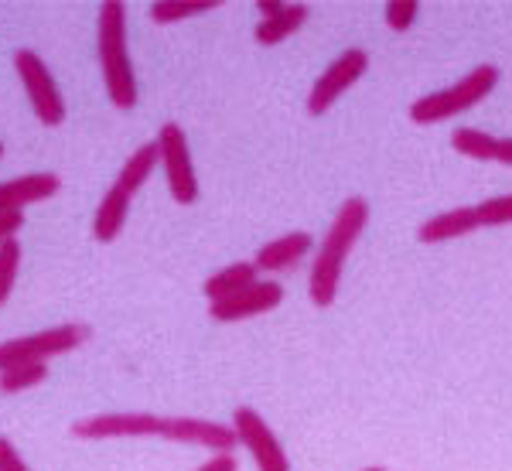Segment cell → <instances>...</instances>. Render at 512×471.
Wrapping results in <instances>:
<instances>
[{
    "label": "cell",
    "mask_w": 512,
    "mask_h": 471,
    "mask_svg": "<svg viewBox=\"0 0 512 471\" xmlns=\"http://www.w3.org/2000/svg\"><path fill=\"white\" fill-rule=\"evenodd\" d=\"M366 226H369V202L366 198H349V202H342L335 222L328 226L325 239H321L315 260H311V280H308L311 304L328 308V304L335 301L338 284H342L345 256H349L352 243L362 236V229Z\"/></svg>",
    "instance_id": "obj_1"
},
{
    "label": "cell",
    "mask_w": 512,
    "mask_h": 471,
    "mask_svg": "<svg viewBox=\"0 0 512 471\" xmlns=\"http://www.w3.org/2000/svg\"><path fill=\"white\" fill-rule=\"evenodd\" d=\"M96 45H99V69H103L106 96L117 110L137 106V79L127 52V7L120 0H106L99 7L96 21Z\"/></svg>",
    "instance_id": "obj_2"
},
{
    "label": "cell",
    "mask_w": 512,
    "mask_h": 471,
    "mask_svg": "<svg viewBox=\"0 0 512 471\" xmlns=\"http://www.w3.org/2000/svg\"><path fill=\"white\" fill-rule=\"evenodd\" d=\"M495 82H499V69H495V65H478V69H472L465 79L454 82V86L437 89L431 96H420L417 103L410 106V120L441 123V120L458 117V113H465L482 103V99L495 89Z\"/></svg>",
    "instance_id": "obj_3"
},
{
    "label": "cell",
    "mask_w": 512,
    "mask_h": 471,
    "mask_svg": "<svg viewBox=\"0 0 512 471\" xmlns=\"http://www.w3.org/2000/svg\"><path fill=\"white\" fill-rule=\"evenodd\" d=\"M485 226H512V195H495L478 205H468V209H451L441 212V216H431L417 229V236L420 243H451V239L468 236Z\"/></svg>",
    "instance_id": "obj_4"
},
{
    "label": "cell",
    "mask_w": 512,
    "mask_h": 471,
    "mask_svg": "<svg viewBox=\"0 0 512 471\" xmlns=\"http://www.w3.org/2000/svg\"><path fill=\"white\" fill-rule=\"evenodd\" d=\"M86 335H89L86 325H55V328H45V332L0 342V373L14 366H35V362H45L48 366L52 355H65V352L79 349V345L86 342Z\"/></svg>",
    "instance_id": "obj_5"
},
{
    "label": "cell",
    "mask_w": 512,
    "mask_h": 471,
    "mask_svg": "<svg viewBox=\"0 0 512 471\" xmlns=\"http://www.w3.org/2000/svg\"><path fill=\"white\" fill-rule=\"evenodd\" d=\"M168 417L147 410H123V413H93L72 424L76 441H117V437H164Z\"/></svg>",
    "instance_id": "obj_6"
},
{
    "label": "cell",
    "mask_w": 512,
    "mask_h": 471,
    "mask_svg": "<svg viewBox=\"0 0 512 471\" xmlns=\"http://www.w3.org/2000/svg\"><path fill=\"white\" fill-rule=\"evenodd\" d=\"M14 69H18V79L31 99L35 117L45 123V127H59L65 120V99L59 93V86H55L48 65L38 59V52H31V48L14 52Z\"/></svg>",
    "instance_id": "obj_7"
},
{
    "label": "cell",
    "mask_w": 512,
    "mask_h": 471,
    "mask_svg": "<svg viewBox=\"0 0 512 471\" xmlns=\"http://www.w3.org/2000/svg\"><path fill=\"white\" fill-rule=\"evenodd\" d=\"M158 151L164 161V175H168L171 198L178 205H192L198 198V178H195L192 151H188V137L178 123H164L158 130Z\"/></svg>",
    "instance_id": "obj_8"
},
{
    "label": "cell",
    "mask_w": 512,
    "mask_h": 471,
    "mask_svg": "<svg viewBox=\"0 0 512 471\" xmlns=\"http://www.w3.org/2000/svg\"><path fill=\"white\" fill-rule=\"evenodd\" d=\"M369 69V52L366 48H349V52H342L338 59L328 65L325 72H321V79L311 86V96H308V113L311 117H321L325 110H332L335 99L342 93H349V89L366 76Z\"/></svg>",
    "instance_id": "obj_9"
},
{
    "label": "cell",
    "mask_w": 512,
    "mask_h": 471,
    "mask_svg": "<svg viewBox=\"0 0 512 471\" xmlns=\"http://www.w3.org/2000/svg\"><path fill=\"white\" fill-rule=\"evenodd\" d=\"M229 427L236 431L239 444L253 454V461L260 471H291V461H287V451L280 448L277 434L270 431L267 420H263L253 407H236L233 424Z\"/></svg>",
    "instance_id": "obj_10"
},
{
    "label": "cell",
    "mask_w": 512,
    "mask_h": 471,
    "mask_svg": "<svg viewBox=\"0 0 512 471\" xmlns=\"http://www.w3.org/2000/svg\"><path fill=\"white\" fill-rule=\"evenodd\" d=\"M280 301H284V287H280L277 280H256L253 287L239 291L236 297H229V301L209 304V314L216 321H222V325H233V321L256 318V314L274 311Z\"/></svg>",
    "instance_id": "obj_11"
},
{
    "label": "cell",
    "mask_w": 512,
    "mask_h": 471,
    "mask_svg": "<svg viewBox=\"0 0 512 471\" xmlns=\"http://www.w3.org/2000/svg\"><path fill=\"white\" fill-rule=\"evenodd\" d=\"M164 441L195 444V448H209L212 454H229L239 444V437L233 427L216 424V420L168 417V424H164Z\"/></svg>",
    "instance_id": "obj_12"
},
{
    "label": "cell",
    "mask_w": 512,
    "mask_h": 471,
    "mask_svg": "<svg viewBox=\"0 0 512 471\" xmlns=\"http://www.w3.org/2000/svg\"><path fill=\"white\" fill-rule=\"evenodd\" d=\"M59 188H62V178L52 175V171H35V175L4 181V185H0V216L21 212L24 205H31V202H45V198H52Z\"/></svg>",
    "instance_id": "obj_13"
},
{
    "label": "cell",
    "mask_w": 512,
    "mask_h": 471,
    "mask_svg": "<svg viewBox=\"0 0 512 471\" xmlns=\"http://www.w3.org/2000/svg\"><path fill=\"white\" fill-rule=\"evenodd\" d=\"M451 147L465 157H475V161H495V164L512 168V137H492V134H485V130L461 127V130H454Z\"/></svg>",
    "instance_id": "obj_14"
},
{
    "label": "cell",
    "mask_w": 512,
    "mask_h": 471,
    "mask_svg": "<svg viewBox=\"0 0 512 471\" xmlns=\"http://www.w3.org/2000/svg\"><path fill=\"white\" fill-rule=\"evenodd\" d=\"M311 246H315V239H311V233H287V236H277L270 239L267 246H260L253 256V267L256 270H287L294 267L301 256L311 253Z\"/></svg>",
    "instance_id": "obj_15"
},
{
    "label": "cell",
    "mask_w": 512,
    "mask_h": 471,
    "mask_svg": "<svg viewBox=\"0 0 512 471\" xmlns=\"http://www.w3.org/2000/svg\"><path fill=\"white\" fill-rule=\"evenodd\" d=\"M130 198L123 188L113 181V188L103 195V202L96 205V219H93V236L99 243H113L120 233H123V222H127V212H130Z\"/></svg>",
    "instance_id": "obj_16"
},
{
    "label": "cell",
    "mask_w": 512,
    "mask_h": 471,
    "mask_svg": "<svg viewBox=\"0 0 512 471\" xmlns=\"http://www.w3.org/2000/svg\"><path fill=\"white\" fill-rule=\"evenodd\" d=\"M256 274H260V270H256L253 263H233V267L219 270V274H212L209 280H205L202 291H205V297H209V304L229 301V297H236L239 291L253 287L256 284Z\"/></svg>",
    "instance_id": "obj_17"
},
{
    "label": "cell",
    "mask_w": 512,
    "mask_h": 471,
    "mask_svg": "<svg viewBox=\"0 0 512 471\" xmlns=\"http://www.w3.org/2000/svg\"><path fill=\"white\" fill-rule=\"evenodd\" d=\"M308 14H311L308 4H287L284 11L277 14V18H263L260 24H256L253 38L260 41V45H280L284 38H291L294 31L304 28Z\"/></svg>",
    "instance_id": "obj_18"
},
{
    "label": "cell",
    "mask_w": 512,
    "mask_h": 471,
    "mask_svg": "<svg viewBox=\"0 0 512 471\" xmlns=\"http://www.w3.org/2000/svg\"><path fill=\"white\" fill-rule=\"evenodd\" d=\"M161 161V151H158V140H147V144H140L134 154L123 161L120 175H117V185L123 188L127 195H134L140 185H144L147 178H151V171L158 168Z\"/></svg>",
    "instance_id": "obj_19"
},
{
    "label": "cell",
    "mask_w": 512,
    "mask_h": 471,
    "mask_svg": "<svg viewBox=\"0 0 512 471\" xmlns=\"http://www.w3.org/2000/svg\"><path fill=\"white\" fill-rule=\"evenodd\" d=\"M18 270H21V243L11 236L0 243V304L11 297L14 284H18Z\"/></svg>",
    "instance_id": "obj_20"
},
{
    "label": "cell",
    "mask_w": 512,
    "mask_h": 471,
    "mask_svg": "<svg viewBox=\"0 0 512 471\" xmlns=\"http://www.w3.org/2000/svg\"><path fill=\"white\" fill-rule=\"evenodd\" d=\"M41 379H48V366L45 362H35V366H14L0 373V393H21L38 386Z\"/></svg>",
    "instance_id": "obj_21"
},
{
    "label": "cell",
    "mask_w": 512,
    "mask_h": 471,
    "mask_svg": "<svg viewBox=\"0 0 512 471\" xmlns=\"http://www.w3.org/2000/svg\"><path fill=\"white\" fill-rule=\"evenodd\" d=\"M212 7H219V4H175V0H161V4H151V21H158V24H175V21H181V18L209 14Z\"/></svg>",
    "instance_id": "obj_22"
},
{
    "label": "cell",
    "mask_w": 512,
    "mask_h": 471,
    "mask_svg": "<svg viewBox=\"0 0 512 471\" xmlns=\"http://www.w3.org/2000/svg\"><path fill=\"white\" fill-rule=\"evenodd\" d=\"M417 14H420L417 0H393V4H386V24H390V31L414 28Z\"/></svg>",
    "instance_id": "obj_23"
},
{
    "label": "cell",
    "mask_w": 512,
    "mask_h": 471,
    "mask_svg": "<svg viewBox=\"0 0 512 471\" xmlns=\"http://www.w3.org/2000/svg\"><path fill=\"white\" fill-rule=\"evenodd\" d=\"M0 471H31L28 465L21 461L18 448H14L7 437H0Z\"/></svg>",
    "instance_id": "obj_24"
},
{
    "label": "cell",
    "mask_w": 512,
    "mask_h": 471,
    "mask_svg": "<svg viewBox=\"0 0 512 471\" xmlns=\"http://www.w3.org/2000/svg\"><path fill=\"white\" fill-rule=\"evenodd\" d=\"M195 471H236V458H233V451H229V454H212V458L205 461L202 468H195Z\"/></svg>",
    "instance_id": "obj_25"
},
{
    "label": "cell",
    "mask_w": 512,
    "mask_h": 471,
    "mask_svg": "<svg viewBox=\"0 0 512 471\" xmlns=\"http://www.w3.org/2000/svg\"><path fill=\"white\" fill-rule=\"evenodd\" d=\"M287 4H280V0H256V11L263 14V18H277L280 11H284Z\"/></svg>",
    "instance_id": "obj_26"
},
{
    "label": "cell",
    "mask_w": 512,
    "mask_h": 471,
    "mask_svg": "<svg viewBox=\"0 0 512 471\" xmlns=\"http://www.w3.org/2000/svg\"><path fill=\"white\" fill-rule=\"evenodd\" d=\"M362 471H386V468H379V465H373V468H362Z\"/></svg>",
    "instance_id": "obj_27"
},
{
    "label": "cell",
    "mask_w": 512,
    "mask_h": 471,
    "mask_svg": "<svg viewBox=\"0 0 512 471\" xmlns=\"http://www.w3.org/2000/svg\"><path fill=\"white\" fill-rule=\"evenodd\" d=\"M0 154H4V144H0Z\"/></svg>",
    "instance_id": "obj_28"
}]
</instances>
